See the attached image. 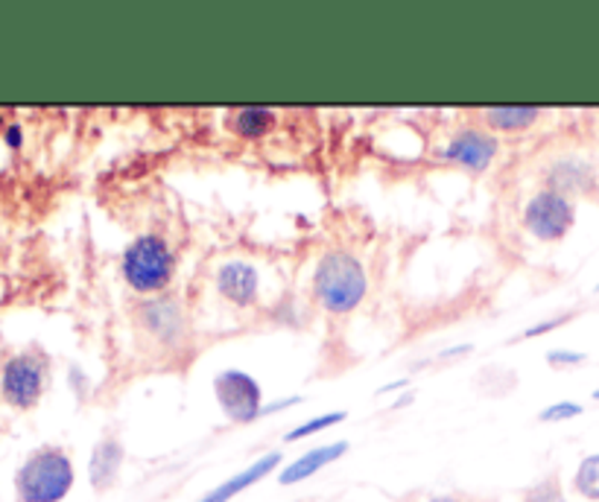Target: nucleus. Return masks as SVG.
Returning <instances> with one entry per match:
<instances>
[{"label": "nucleus", "mask_w": 599, "mask_h": 502, "mask_svg": "<svg viewBox=\"0 0 599 502\" xmlns=\"http://www.w3.org/2000/svg\"><path fill=\"white\" fill-rule=\"evenodd\" d=\"M366 289V269L348 252H328L313 272V293L328 313H352Z\"/></svg>", "instance_id": "nucleus-1"}, {"label": "nucleus", "mask_w": 599, "mask_h": 502, "mask_svg": "<svg viewBox=\"0 0 599 502\" xmlns=\"http://www.w3.org/2000/svg\"><path fill=\"white\" fill-rule=\"evenodd\" d=\"M73 488L71 455L59 447H41L16 477L18 502H62Z\"/></svg>", "instance_id": "nucleus-2"}, {"label": "nucleus", "mask_w": 599, "mask_h": 502, "mask_svg": "<svg viewBox=\"0 0 599 502\" xmlns=\"http://www.w3.org/2000/svg\"><path fill=\"white\" fill-rule=\"evenodd\" d=\"M176 269L173 252L161 237L155 234H144L138 237L123 255V278L138 293H159L170 284Z\"/></svg>", "instance_id": "nucleus-3"}, {"label": "nucleus", "mask_w": 599, "mask_h": 502, "mask_svg": "<svg viewBox=\"0 0 599 502\" xmlns=\"http://www.w3.org/2000/svg\"><path fill=\"white\" fill-rule=\"evenodd\" d=\"M576 207L570 202L568 193H559L547 187V191L536 193L524 207V225L532 237L544 239V243H556L573 228Z\"/></svg>", "instance_id": "nucleus-4"}, {"label": "nucleus", "mask_w": 599, "mask_h": 502, "mask_svg": "<svg viewBox=\"0 0 599 502\" xmlns=\"http://www.w3.org/2000/svg\"><path fill=\"white\" fill-rule=\"evenodd\" d=\"M48 377V362L39 354H18L0 371V391L3 400L18 409H30L39 403Z\"/></svg>", "instance_id": "nucleus-5"}, {"label": "nucleus", "mask_w": 599, "mask_h": 502, "mask_svg": "<svg viewBox=\"0 0 599 502\" xmlns=\"http://www.w3.org/2000/svg\"><path fill=\"white\" fill-rule=\"evenodd\" d=\"M214 395L234 423H252L264 412V395L252 375L229 368L214 377Z\"/></svg>", "instance_id": "nucleus-6"}, {"label": "nucleus", "mask_w": 599, "mask_h": 502, "mask_svg": "<svg viewBox=\"0 0 599 502\" xmlns=\"http://www.w3.org/2000/svg\"><path fill=\"white\" fill-rule=\"evenodd\" d=\"M497 155V137L479 132V129H463L450 137V144L441 150V158L459 167L471 170V173H483V170L495 161Z\"/></svg>", "instance_id": "nucleus-7"}, {"label": "nucleus", "mask_w": 599, "mask_h": 502, "mask_svg": "<svg viewBox=\"0 0 599 502\" xmlns=\"http://www.w3.org/2000/svg\"><path fill=\"white\" fill-rule=\"evenodd\" d=\"M216 289L223 293L225 301L237 304V307H252L257 301V289H261L255 266L243 264V260H232V264L220 266V272H216Z\"/></svg>", "instance_id": "nucleus-8"}, {"label": "nucleus", "mask_w": 599, "mask_h": 502, "mask_svg": "<svg viewBox=\"0 0 599 502\" xmlns=\"http://www.w3.org/2000/svg\"><path fill=\"white\" fill-rule=\"evenodd\" d=\"M278 464H281V453L261 455V459H257L255 464H248L246 471H240V473H234L232 479H225L223 485H216L214 491L202 496L200 502H229V500H234V496L243 494L246 488L257 485L261 479L270 477L272 471H278Z\"/></svg>", "instance_id": "nucleus-9"}, {"label": "nucleus", "mask_w": 599, "mask_h": 502, "mask_svg": "<svg viewBox=\"0 0 599 502\" xmlns=\"http://www.w3.org/2000/svg\"><path fill=\"white\" fill-rule=\"evenodd\" d=\"M345 450H348L345 441H334V444H325V447H313V450L302 453L296 462H290L287 468L281 471L278 482L281 485H296V482H302V479H311L313 473H319L322 468H328L331 462L343 459Z\"/></svg>", "instance_id": "nucleus-10"}, {"label": "nucleus", "mask_w": 599, "mask_h": 502, "mask_svg": "<svg viewBox=\"0 0 599 502\" xmlns=\"http://www.w3.org/2000/svg\"><path fill=\"white\" fill-rule=\"evenodd\" d=\"M120 464H123V444L118 439H103L94 447L91 453V464H89V477L91 485L97 491H109L118 479Z\"/></svg>", "instance_id": "nucleus-11"}, {"label": "nucleus", "mask_w": 599, "mask_h": 502, "mask_svg": "<svg viewBox=\"0 0 599 502\" xmlns=\"http://www.w3.org/2000/svg\"><path fill=\"white\" fill-rule=\"evenodd\" d=\"M272 123H275V114L264 109V105H246V109H237L229 117V129H234V135L246 137V141L264 137L272 129Z\"/></svg>", "instance_id": "nucleus-12"}, {"label": "nucleus", "mask_w": 599, "mask_h": 502, "mask_svg": "<svg viewBox=\"0 0 599 502\" xmlns=\"http://www.w3.org/2000/svg\"><path fill=\"white\" fill-rule=\"evenodd\" d=\"M541 114L536 105H500V109H486V120L491 129L500 132H518V129L532 126Z\"/></svg>", "instance_id": "nucleus-13"}, {"label": "nucleus", "mask_w": 599, "mask_h": 502, "mask_svg": "<svg viewBox=\"0 0 599 502\" xmlns=\"http://www.w3.org/2000/svg\"><path fill=\"white\" fill-rule=\"evenodd\" d=\"M573 488H576V494L585 496V500L599 502V453L582 459L579 471H576Z\"/></svg>", "instance_id": "nucleus-14"}, {"label": "nucleus", "mask_w": 599, "mask_h": 502, "mask_svg": "<svg viewBox=\"0 0 599 502\" xmlns=\"http://www.w3.org/2000/svg\"><path fill=\"white\" fill-rule=\"evenodd\" d=\"M345 418V412H328V414H319V418H311L307 423H302V427H296V430H290L284 439L287 441H298V439H307V436H313V432H322L328 430V427H334V423H339Z\"/></svg>", "instance_id": "nucleus-15"}, {"label": "nucleus", "mask_w": 599, "mask_h": 502, "mask_svg": "<svg viewBox=\"0 0 599 502\" xmlns=\"http://www.w3.org/2000/svg\"><path fill=\"white\" fill-rule=\"evenodd\" d=\"M576 414H582V407L579 403H570V400H559V403H552L541 412L544 423H556V421H570Z\"/></svg>", "instance_id": "nucleus-16"}, {"label": "nucleus", "mask_w": 599, "mask_h": 502, "mask_svg": "<svg viewBox=\"0 0 599 502\" xmlns=\"http://www.w3.org/2000/svg\"><path fill=\"white\" fill-rule=\"evenodd\" d=\"M582 354H573V351H550L547 354V362L550 366H579L582 362Z\"/></svg>", "instance_id": "nucleus-17"}, {"label": "nucleus", "mask_w": 599, "mask_h": 502, "mask_svg": "<svg viewBox=\"0 0 599 502\" xmlns=\"http://www.w3.org/2000/svg\"><path fill=\"white\" fill-rule=\"evenodd\" d=\"M561 321L565 319H550V321H541V325H532L527 330V334H524V339H532V336H541V334H547V330H550V327H559Z\"/></svg>", "instance_id": "nucleus-18"}, {"label": "nucleus", "mask_w": 599, "mask_h": 502, "mask_svg": "<svg viewBox=\"0 0 599 502\" xmlns=\"http://www.w3.org/2000/svg\"><path fill=\"white\" fill-rule=\"evenodd\" d=\"M21 126H18V123H12V126L7 129V144L9 146H21Z\"/></svg>", "instance_id": "nucleus-19"}, {"label": "nucleus", "mask_w": 599, "mask_h": 502, "mask_svg": "<svg viewBox=\"0 0 599 502\" xmlns=\"http://www.w3.org/2000/svg\"><path fill=\"white\" fill-rule=\"evenodd\" d=\"M427 502H456L454 496H433V500H427Z\"/></svg>", "instance_id": "nucleus-20"}, {"label": "nucleus", "mask_w": 599, "mask_h": 502, "mask_svg": "<svg viewBox=\"0 0 599 502\" xmlns=\"http://www.w3.org/2000/svg\"><path fill=\"white\" fill-rule=\"evenodd\" d=\"M593 398H597V400H599V389H597V391H593Z\"/></svg>", "instance_id": "nucleus-21"}]
</instances>
